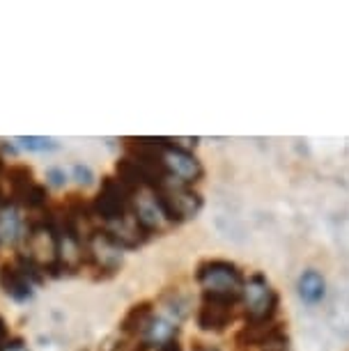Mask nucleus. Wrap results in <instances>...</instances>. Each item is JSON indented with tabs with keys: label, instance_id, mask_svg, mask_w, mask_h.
<instances>
[{
	"label": "nucleus",
	"instance_id": "1",
	"mask_svg": "<svg viewBox=\"0 0 349 351\" xmlns=\"http://www.w3.org/2000/svg\"><path fill=\"white\" fill-rule=\"evenodd\" d=\"M197 282L200 287L205 289V294L212 296H226V299H241V291H243V276L241 271L234 267L232 262L226 260H209L202 262L197 267Z\"/></svg>",
	"mask_w": 349,
	"mask_h": 351
},
{
	"label": "nucleus",
	"instance_id": "2",
	"mask_svg": "<svg viewBox=\"0 0 349 351\" xmlns=\"http://www.w3.org/2000/svg\"><path fill=\"white\" fill-rule=\"evenodd\" d=\"M131 197H134V193L120 180L106 177L95 197V202H92V211H95L97 221L104 228L110 223L122 221L124 216L131 214Z\"/></svg>",
	"mask_w": 349,
	"mask_h": 351
},
{
	"label": "nucleus",
	"instance_id": "3",
	"mask_svg": "<svg viewBox=\"0 0 349 351\" xmlns=\"http://www.w3.org/2000/svg\"><path fill=\"white\" fill-rule=\"evenodd\" d=\"M25 257L32 260L42 271L58 274V230L53 228V221H44L30 225L28 234H25Z\"/></svg>",
	"mask_w": 349,
	"mask_h": 351
},
{
	"label": "nucleus",
	"instance_id": "4",
	"mask_svg": "<svg viewBox=\"0 0 349 351\" xmlns=\"http://www.w3.org/2000/svg\"><path fill=\"white\" fill-rule=\"evenodd\" d=\"M241 301L248 322H274V315L278 310V294L262 274H253L243 282Z\"/></svg>",
	"mask_w": 349,
	"mask_h": 351
},
{
	"label": "nucleus",
	"instance_id": "5",
	"mask_svg": "<svg viewBox=\"0 0 349 351\" xmlns=\"http://www.w3.org/2000/svg\"><path fill=\"white\" fill-rule=\"evenodd\" d=\"M159 195V202L166 216L170 218L173 225H180L189 218H193L197 211L202 209V197L195 193L191 186H184V184L177 182H166L163 186H159L154 191Z\"/></svg>",
	"mask_w": 349,
	"mask_h": 351
},
{
	"label": "nucleus",
	"instance_id": "6",
	"mask_svg": "<svg viewBox=\"0 0 349 351\" xmlns=\"http://www.w3.org/2000/svg\"><path fill=\"white\" fill-rule=\"evenodd\" d=\"M161 158H163V168H166L170 182L184 184V186H193L195 182L202 180L200 161H197L189 149L180 147V145L163 141Z\"/></svg>",
	"mask_w": 349,
	"mask_h": 351
},
{
	"label": "nucleus",
	"instance_id": "7",
	"mask_svg": "<svg viewBox=\"0 0 349 351\" xmlns=\"http://www.w3.org/2000/svg\"><path fill=\"white\" fill-rule=\"evenodd\" d=\"M131 214L136 216V221L147 230V234H159V232L173 228L170 218L163 211L159 195L154 193L152 189H143L136 191L134 197H131Z\"/></svg>",
	"mask_w": 349,
	"mask_h": 351
},
{
	"label": "nucleus",
	"instance_id": "8",
	"mask_svg": "<svg viewBox=\"0 0 349 351\" xmlns=\"http://www.w3.org/2000/svg\"><path fill=\"white\" fill-rule=\"evenodd\" d=\"M234 299H226V296H212L202 294V306L197 310V326L207 333H221L226 330L234 319Z\"/></svg>",
	"mask_w": 349,
	"mask_h": 351
},
{
	"label": "nucleus",
	"instance_id": "9",
	"mask_svg": "<svg viewBox=\"0 0 349 351\" xmlns=\"http://www.w3.org/2000/svg\"><path fill=\"white\" fill-rule=\"evenodd\" d=\"M122 262V248L115 246L113 239L104 232V228L92 234V239L85 243V264H90L95 271L115 274Z\"/></svg>",
	"mask_w": 349,
	"mask_h": 351
},
{
	"label": "nucleus",
	"instance_id": "10",
	"mask_svg": "<svg viewBox=\"0 0 349 351\" xmlns=\"http://www.w3.org/2000/svg\"><path fill=\"white\" fill-rule=\"evenodd\" d=\"M104 232H106L115 246H120V248H138L149 239L147 230L136 221L134 214L124 216L122 221H117V223L106 225Z\"/></svg>",
	"mask_w": 349,
	"mask_h": 351
},
{
	"label": "nucleus",
	"instance_id": "11",
	"mask_svg": "<svg viewBox=\"0 0 349 351\" xmlns=\"http://www.w3.org/2000/svg\"><path fill=\"white\" fill-rule=\"evenodd\" d=\"M0 287L14 301H28L32 296V280L16 262H8L0 269Z\"/></svg>",
	"mask_w": 349,
	"mask_h": 351
},
{
	"label": "nucleus",
	"instance_id": "12",
	"mask_svg": "<svg viewBox=\"0 0 349 351\" xmlns=\"http://www.w3.org/2000/svg\"><path fill=\"white\" fill-rule=\"evenodd\" d=\"M154 319V310L149 303H138L127 313L122 319V330L127 335H145V330L149 328V324Z\"/></svg>",
	"mask_w": 349,
	"mask_h": 351
},
{
	"label": "nucleus",
	"instance_id": "13",
	"mask_svg": "<svg viewBox=\"0 0 349 351\" xmlns=\"http://www.w3.org/2000/svg\"><path fill=\"white\" fill-rule=\"evenodd\" d=\"M296 289H299L301 299H304L306 303H311V306H315V303H320L322 299H324L326 282H324V278H322V274L308 269L301 274L299 282H296Z\"/></svg>",
	"mask_w": 349,
	"mask_h": 351
},
{
	"label": "nucleus",
	"instance_id": "14",
	"mask_svg": "<svg viewBox=\"0 0 349 351\" xmlns=\"http://www.w3.org/2000/svg\"><path fill=\"white\" fill-rule=\"evenodd\" d=\"M145 344L149 347H156V344H163L168 340H177V326L175 322L170 319H163V317H154L149 328L145 330Z\"/></svg>",
	"mask_w": 349,
	"mask_h": 351
},
{
	"label": "nucleus",
	"instance_id": "15",
	"mask_svg": "<svg viewBox=\"0 0 349 351\" xmlns=\"http://www.w3.org/2000/svg\"><path fill=\"white\" fill-rule=\"evenodd\" d=\"M21 237V218L14 207L0 209V243H14Z\"/></svg>",
	"mask_w": 349,
	"mask_h": 351
},
{
	"label": "nucleus",
	"instance_id": "16",
	"mask_svg": "<svg viewBox=\"0 0 349 351\" xmlns=\"http://www.w3.org/2000/svg\"><path fill=\"white\" fill-rule=\"evenodd\" d=\"M8 182H10V189H12V195L16 200L28 193V191L35 186V180H32V170L25 168V165H14V168L8 170Z\"/></svg>",
	"mask_w": 349,
	"mask_h": 351
},
{
	"label": "nucleus",
	"instance_id": "17",
	"mask_svg": "<svg viewBox=\"0 0 349 351\" xmlns=\"http://www.w3.org/2000/svg\"><path fill=\"white\" fill-rule=\"evenodd\" d=\"M16 141L30 152H46V149L56 147V143L51 141V138H42V136H21V138H16Z\"/></svg>",
	"mask_w": 349,
	"mask_h": 351
},
{
	"label": "nucleus",
	"instance_id": "18",
	"mask_svg": "<svg viewBox=\"0 0 349 351\" xmlns=\"http://www.w3.org/2000/svg\"><path fill=\"white\" fill-rule=\"evenodd\" d=\"M21 202L28 209H42L46 204V189L42 186V184H35V186H32L28 193L21 197Z\"/></svg>",
	"mask_w": 349,
	"mask_h": 351
},
{
	"label": "nucleus",
	"instance_id": "19",
	"mask_svg": "<svg viewBox=\"0 0 349 351\" xmlns=\"http://www.w3.org/2000/svg\"><path fill=\"white\" fill-rule=\"evenodd\" d=\"M74 175H76V182L83 184V186H88V184H92V170L88 168V165H76L74 168Z\"/></svg>",
	"mask_w": 349,
	"mask_h": 351
},
{
	"label": "nucleus",
	"instance_id": "20",
	"mask_svg": "<svg viewBox=\"0 0 349 351\" xmlns=\"http://www.w3.org/2000/svg\"><path fill=\"white\" fill-rule=\"evenodd\" d=\"M0 351H28V347H25L21 340H10L0 347Z\"/></svg>",
	"mask_w": 349,
	"mask_h": 351
},
{
	"label": "nucleus",
	"instance_id": "21",
	"mask_svg": "<svg viewBox=\"0 0 349 351\" xmlns=\"http://www.w3.org/2000/svg\"><path fill=\"white\" fill-rule=\"evenodd\" d=\"M49 177H51V182H53L56 186H62V184H64V172L62 170H49Z\"/></svg>",
	"mask_w": 349,
	"mask_h": 351
},
{
	"label": "nucleus",
	"instance_id": "22",
	"mask_svg": "<svg viewBox=\"0 0 349 351\" xmlns=\"http://www.w3.org/2000/svg\"><path fill=\"white\" fill-rule=\"evenodd\" d=\"M5 337H8V328H5V322L0 319V344H5Z\"/></svg>",
	"mask_w": 349,
	"mask_h": 351
}]
</instances>
